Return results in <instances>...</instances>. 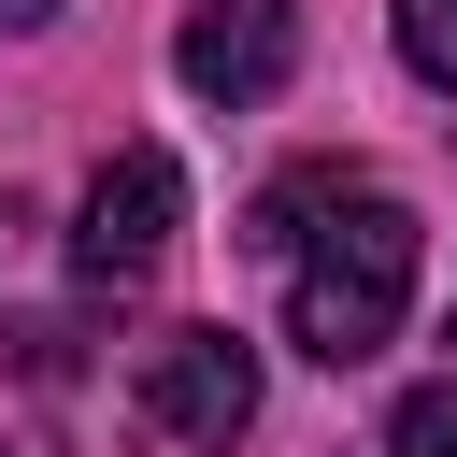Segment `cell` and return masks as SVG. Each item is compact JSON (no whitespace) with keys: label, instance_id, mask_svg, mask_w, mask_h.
I'll use <instances>...</instances> for the list:
<instances>
[{"label":"cell","instance_id":"3957f363","mask_svg":"<svg viewBox=\"0 0 457 457\" xmlns=\"http://www.w3.org/2000/svg\"><path fill=\"white\" fill-rule=\"evenodd\" d=\"M143 428H171V443H243V428H257V343H243V328H171V343H143Z\"/></svg>","mask_w":457,"mask_h":457},{"label":"cell","instance_id":"5b68a950","mask_svg":"<svg viewBox=\"0 0 457 457\" xmlns=\"http://www.w3.org/2000/svg\"><path fill=\"white\" fill-rule=\"evenodd\" d=\"M386 457H457V371H443V386H414V400L386 414Z\"/></svg>","mask_w":457,"mask_h":457},{"label":"cell","instance_id":"52a82bcc","mask_svg":"<svg viewBox=\"0 0 457 457\" xmlns=\"http://www.w3.org/2000/svg\"><path fill=\"white\" fill-rule=\"evenodd\" d=\"M43 14H57V0H0V29H43Z\"/></svg>","mask_w":457,"mask_h":457},{"label":"cell","instance_id":"6da1fadb","mask_svg":"<svg viewBox=\"0 0 457 457\" xmlns=\"http://www.w3.org/2000/svg\"><path fill=\"white\" fill-rule=\"evenodd\" d=\"M400 300H414V214H400V200H371V186H357L328 228H300V257H286V343H300L314 371L386 357Z\"/></svg>","mask_w":457,"mask_h":457},{"label":"cell","instance_id":"7a4b0ae2","mask_svg":"<svg viewBox=\"0 0 457 457\" xmlns=\"http://www.w3.org/2000/svg\"><path fill=\"white\" fill-rule=\"evenodd\" d=\"M171 228H186V171H171L157 143H114V157L86 171V214H71V271L114 300V286H143V271L171 257Z\"/></svg>","mask_w":457,"mask_h":457},{"label":"cell","instance_id":"277c9868","mask_svg":"<svg viewBox=\"0 0 457 457\" xmlns=\"http://www.w3.org/2000/svg\"><path fill=\"white\" fill-rule=\"evenodd\" d=\"M286 57H300V0H186V29H171V71L200 100H228V114L271 100Z\"/></svg>","mask_w":457,"mask_h":457},{"label":"cell","instance_id":"8992f818","mask_svg":"<svg viewBox=\"0 0 457 457\" xmlns=\"http://www.w3.org/2000/svg\"><path fill=\"white\" fill-rule=\"evenodd\" d=\"M400 57L428 86H457V0H400Z\"/></svg>","mask_w":457,"mask_h":457}]
</instances>
